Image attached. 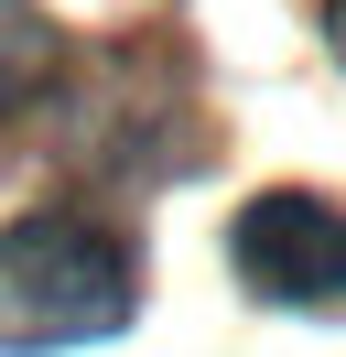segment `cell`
<instances>
[{
  "label": "cell",
  "mask_w": 346,
  "mask_h": 357,
  "mask_svg": "<svg viewBox=\"0 0 346 357\" xmlns=\"http://www.w3.org/2000/svg\"><path fill=\"white\" fill-rule=\"evenodd\" d=\"M227 260L260 303H314L336 314L346 303V206L336 195H303V184H271V195L238 206L227 227Z\"/></svg>",
  "instance_id": "2"
},
{
  "label": "cell",
  "mask_w": 346,
  "mask_h": 357,
  "mask_svg": "<svg viewBox=\"0 0 346 357\" xmlns=\"http://www.w3.org/2000/svg\"><path fill=\"white\" fill-rule=\"evenodd\" d=\"M324 44H336V66H346V0H336V11H324Z\"/></svg>",
  "instance_id": "4"
},
{
  "label": "cell",
  "mask_w": 346,
  "mask_h": 357,
  "mask_svg": "<svg viewBox=\"0 0 346 357\" xmlns=\"http://www.w3.org/2000/svg\"><path fill=\"white\" fill-rule=\"evenodd\" d=\"M54 76V22H43L33 0H0V119H22Z\"/></svg>",
  "instance_id": "3"
},
{
  "label": "cell",
  "mask_w": 346,
  "mask_h": 357,
  "mask_svg": "<svg viewBox=\"0 0 346 357\" xmlns=\"http://www.w3.org/2000/svg\"><path fill=\"white\" fill-rule=\"evenodd\" d=\"M141 303V260L86 206H33L0 227V347H86Z\"/></svg>",
  "instance_id": "1"
}]
</instances>
